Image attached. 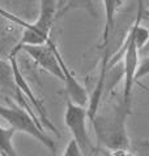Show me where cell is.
<instances>
[{
	"mask_svg": "<svg viewBox=\"0 0 149 156\" xmlns=\"http://www.w3.org/2000/svg\"><path fill=\"white\" fill-rule=\"evenodd\" d=\"M143 9H144V2L139 0V12L137 17L128 31L126 41H124L120 50L117 52L111 60L109 58V66H113L118 61H122L123 64V94L122 99L124 104L127 107H131L132 103V94H133V87L136 85V72L139 68V56L141 53V50L149 41V30L141 25V16H143Z\"/></svg>",
	"mask_w": 149,
	"mask_h": 156,
	"instance_id": "1",
	"label": "cell"
},
{
	"mask_svg": "<svg viewBox=\"0 0 149 156\" xmlns=\"http://www.w3.org/2000/svg\"><path fill=\"white\" fill-rule=\"evenodd\" d=\"M131 113V107L124 104L120 99L113 108L101 115H96L92 122L96 129L98 143L107 150L128 148V135L126 130V119Z\"/></svg>",
	"mask_w": 149,
	"mask_h": 156,
	"instance_id": "2",
	"label": "cell"
},
{
	"mask_svg": "<svg viewBox=\"0 0 149 156\" xmlns=\"http://www.w3.org/2000/svg\"><path fill=\"white\" fill-rule=\"evenodd\" d=\"M58 9H59L58 0H39V13H38L37 21H34L32 23L24 22L22 20L13 17L12 14H8L7 12L0 9V12H2L4 16H7L8 18H11L12 21L24 26L21 39H20L17 44L12 48L9 56L18 55L24 46H38V44L47 43V41L51 38L50 34H51L52 25L58 16Z\"/></svg>",
	"mask_w": 149,
	"mask_h": 156,
	"instance_id": "3",
	"label": "cell"
},
{
	"mask_svg": "<svg viewBox=\"0 0 149 156\" xmlns=\"http://www.w3.org/2000/svg\"><path fill=\"white\" fill-rule=\"evenodd\" d=\"M0 117L7 121L9 126L16 130V133L21 131V133L33 136L43 147H46L50 152L55 154V142L44 133L43 126L41 121L38 120V117L30 113L28 109H24V107L14 104L12 107H4L0 104Z\"/></svg>",
	"mask_w": 149,
	"mask_h": 156,
	"instance_id": "4",
	"label": "cell"
},
{
	"mask_svg": "<svg viewBox=\"0 0 149 156\" xmlns=\"http://www.w3.org/2000/svg\"><path fill=\"white\" fill-rule=\"evenodd\" d=\"M86 120L88 109H85V107L77 105L71 100H67L66 112H64V124L71 131L73 140L76 142L84 156H88L94 151L90 136H89Z\"/></svg>",
	"mask_w": 149,
	"mask_h": 156,
	"instance_id": "5",
	"label": "cell"
},
{
	"mask_svg": "<svg viewBox=\"0 0 149 156\" xmlns=\"http://www.w3.org/2000/svg\"><path fill=\"white\" fill-rule=\"evenodd\" d=\"M56 43L54 42L52 38H50L47 43L38 46H24L21 51L26 52L30 56L34 62L43 69L44 72L56 77L59 81H64V74L62 70V66L59 64L58 56H56Z\"/></svg>",
	"mask_w": 149,
	"mask_h": 156,
	"instance_id": "6",
	"label": "cell"
},
{
	"mask_svg": "<svg viewBox=\"0 0 149 156\" xmlns=\"http://www.w3.org/2000/svg\"><path fill=\"white\" fill-rule=\"evenodd\" d=\"M9 62L12 64L13 76H14V82H16V85H17V87H18L20 92L22 94V96L25 98V99H29V100H30L32 105L37 109L41 124H42V125H46V128H48L50 130H52L54 133L58 134V131H56L55 128H54L52 122L47 119V115H46V112H44V108H43V105H42V101L36 96V94H34L33 90L30 89V86H29L28 81L25 80V77L22 76L21 70H20V66H18V62H17V55L9 56Z\"/></svg>",
	"mask_w": 149,
	"mask_h": 156,
	"instance_id": "7",
	"label": "cell"
},
{
	"mask_svg": "<svg viewBox=\"0 0 149 156\" xmlns=\"http://www.w3.org/2000/svg\"><path fill=\"white\" fill-rule=\"evenodd\" d=\"M56 56H58V60H59V64L62 66V70H63V74H64V87H66V92L68 95V100H71L72 103L77 104V105H81V107H85L89 103V95H88V91L85 90L80 82L77 81V78L74 77V74L72 73V70L68 68V65L66 64V61L63 60V56L59 48H56Z\"/></svg>",
	"mask_w": 149,
	"mask_h": 156,
	"instance_id": "8",
	"label": "cell"
},
{
	"mask_svg": "<svg viewBox=\"0 0 149 156\" xmlns=\"http://www.w3.org/2000/svg\"><path fill=\"white\" fill-rule=\"evenodd\" d=\"M0 86L3 87V90H6L8 94H11L12 96H14L16 99H18L22 103V105L26 107V109L29 112L30 111V107H28L26 103L22 100L24 96L20 92L18 87L14 82V76H13V68H12V64L9 61H6L3 58H0ZM33 113V112H32ZM36 115V113H33Z\"/></svg>",
	"mask_w": 149,
	"mask_h": 156,
	"instance_id": "9",
	"label": "cell"
},
{
	"mask_svg": "<svg viewBox=\"0 0 149 156\" xmlns=\"http://www.w3.org/2000/svg\"><path fill=\"white\" fill-rule=\"evenodd\" d=\"M105 9V26L102 31V48L107 51L109 43L113 35L114 25H115V14L123 4V0H102Z\"/></svg>",
	"mask_w": 149,
	"mask_h": 156,
	"instance_id": "10",
	"label": "cell"
},
{
	"mask_svg": "<svg viewBox=\"0 0 149 156\" xmlns=\"http://www.w3.org/2000/svg\"><path fill=\"white\" fill-rule=\"evenodd\" d=\"M77 9L85 11L90 16L97 17V11H96V7H94L93 0H60L56 18L64 16L69 11H77Z\"/></svg>",
	"mask_w": 149,
	"mask_h": 156,
	"instance_id": "11",
	"label": "cell"
},
{
	"mask_svg": "<svg viewBox=\"0 0 149 156\" xmlns=\"http://www.w3.org/2000/svg\"><path fill=\"white\" fill-rule=\"evenodd\" d=\"M16 130L13 128H3L0 125V156H18L13 146V136Z\"/></svg>",
	"mask_w": 149,
	"mask_h": 156,
	"instance_id": "12",
	"label": "cell"
},
{
	"mask_svg": "<svg viewBox=\"0 0 149 156\" xmlns=\"http://www.w3.org/2000/svg\"><path fill=\"white\" fill-rule=\"evenodd\" d=\"M148 76H149V56L145 57L140 64H139L137 72H136V82L148 77Z\"/></svg>",
	"mask_w": 149,
	"mask_h": 156,
	"instance_id": "13",
	"label": "cell"
},
{
	"mask_svg": "<svg viewBox=\"0 0 149 156\" xmlns=\"http://www.w3.org/2000/svg\"><path fill=\"white\" fill-rule=\"evenodd\" d=\"M62 156H84V155L80 151V148H78V146L76 144V142L72 139V140H69L68 144L66 146Z\"/></svg>",
	"mask_w": 149,
	"mask_h": 156,
	"instance_id": "14",
	"label": "cell"
},
{
	"mask_svg": "<svg viewBox=\"0 0 149 156\" xmlns=\"http://www.w3.org/2000/svg\"><path fill=\"white\" fill-rule=\"evenodd\" d=\"M106 156H135L128 148H118V150H107Z\"/></svg>",
	"mask_w": 149,
	"mask_h": 156,
	"instance_id": "15",
	"label": "cell"
},
{
	"mask_svg": "<svg viewBox=\"0 0 149 156\" xmlns=\"http://www.w3.org/2000/svg\"><path fill=\"white\" fill-rule=\"evenodd\" d=\"M141 53H149V41H148V43L145 44V47L141 50Z\"/></svg>",
	"mask_w": 149,
	"mask_h": 156,
	"instance_id": "16",
	"label": "cell"
},
{
	"mask_svg": "<svg viewBox=\"0 0 149 156\" xmlns=\"http://www.w3.org/2000/svg\"><path fill=\"white\" fill-rule=\"evenodd\" d=\"M147 147H148V150H149V143H147Z\"/></svg>",
	"mask_w": 149,
	"mask_h": 156,
	"instance_id": "17",
	"label": "cell"
},
{
	"mask_svg": "<svg viewBox=\"0 0 149 156\" xmlns=\"http://www.w3.org/2000/svg\"><path fill=\"white\" fill-rule=\"evenodd\" d=\"M143 2H145V0H143Z\"/></svg>",
	"mask_w": 149,
	"mask_h": 156,
	"instance_id": "18",
	"label": "cell"
}]
</instances>
